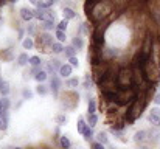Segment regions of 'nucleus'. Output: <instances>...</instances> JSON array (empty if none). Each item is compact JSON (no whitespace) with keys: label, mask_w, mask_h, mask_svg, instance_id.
Returning <instances> with one entry per match:
<instances>
[{"label":"nucleus","mask_w":160,"mask_h":149,"mask_svg":"<svg viewBox=\"0 0 160 149\" xmlns=\"http://www.w3.org/2000/svg\"><path fill=\"white\" fill-rule=\"evenodd\" d=\"M87 127H89L87 121H86L82 117H79V118H78V123H76V129H78V132H79V134H84Z\"/></svg>","instance_id":"obj_8"},{"label":"nucleus","mask_w":160,"mask_h":149,"mask_svg":"<svg viewBox=\"0 0 160 149\" xmlns=\"http://www.w3.org/2000/svg\"><path fill=\"white\" fill-rule=\"evenodd\" d=\"M2 110H3V104H2V99H0V115H2Z\"/></svg>","instance_id":"obj_44"},{"label":"nucleus","mask_w":160,"mask_h":149,"mask_svg":"<svg viewBox=\"0 0 160 149\" xmlns=\"http://www.w3.org/2000/svg\"><path fill=\"white\" fill-rule=\"evenodd\" d=\"M56 39H58V42H65V39H67V34H65V31H59V30H56Z\"/></svg>","instance_id":"obj_27"},{"label":"nucleus","mask_w":160,"mask_h":149,"mask_svg":"<svg viewBox=\"0 0 160 149\" xmlns=\"http://www.w3.org/2000/svg\"><path fill=\"white\" fill-rule=\"evenodd\" d=\"M36 93H38V95H41V97H45V95L48 93V87L42 82V84H39V86L36 87Z\"/></svg>","instance_id":"obj_20"},{"label":"nucleus","mask_w":160,"mask_h":149,"mask_svg":"<svg viewBox=\"0 0 160 149\" xmlns=\"http://www.w3.org/2000/svg\"><path fill=\"white\" fill-rule=\"evenodd\" d=\"M78 84H79V79L78 78H70V79L65 81V86L67 87H78Z\"/></svg>","instance_id":"obj_28"},{"label":"nucleus","mask_w":160,"mask_h":149,"mask_svg":"<svg viewBox=\"0 0 160 149\" xmlns=\"http://www.w3.org/2000/svg\"><path fill=\"white\" fill-rule=\"evenodd\" d=\"M50 87H52V90H53L54 95H58V92H59V89H61V79H59V76H58V75H53V76H52Z\"/></svg>","instance_id":"obj_6"},{"label":"nucleus","mask_w":160,"mask_h":149,"mask_svg":"<svg viewBox=\"0 0 160 149\" xmlns=\"http://www.w3.org/2000/svg\"><path fill=\"white\" fill-rule=\"evenodd\" d=\"M109 149H117L115 146H109Z\"/></svg>","instance_id":"obj_46"},{"label":"nucleus","mask_w":160,"mask_h":149,"mask_svg":"<svg viewBox=\"0 0 160 149\" xmlns=\"http://www.w3.org/2000/svg\"><path fill=\"white\" fill-rule=\"evenodd\" d=\"M159 138H160V132L159 131H152V132H151V140L159 142Z\"/></svg>","instance_id":"obj_36"},{"label":"nucleus","mask_w":160,"mask_h":149,"mask_svg":"<svg viewBox=\"0 0 160 149\" xmlns=\"http://www.w3.org/2000/svg\"><path fill=\"white\" fill-rule=\"evenodd\" d=\"M30 3L39 8V6H41V3H44V0H30Z\"/></svg>","instance_id":"obj_42"},{"label":"nucleus","mask_w":160,"mask_h":149,"mask_svg":"<svg viewBox=\"0 0 160 149\" xmlns=\"http://www.w3.org/2000/svg\"><path fill=\"white\" fill-rule=\"evenodd\" d=\"M73 72V67L70 64H62V67L59 68V76L61 78H68Z\"/></svg>","instance_id":"obj_5"},{"label":"nucleus","mask_w":160,"mask_h":149,"mask_svg":"<svg viewBox=\"0 0 160 149\" xmlns=\"http://www.w3.org/2000/svg\"><path fill=\"white\" fill-rule=\"evenodd\" d=\"M20 19H22V20H25V22L33 20V19H34V11H33V9H30V8H27V6L20 8Z\"/></svg>","instance_id":"obj_4"},{"label":"nucleus","mask_w":160,"mask_h":149,"mask_svg":"<svg viewBox=\"0 0 160 149\" xmlns=\"http://www.w3.org/2000/svg\"><path fill=\"white\" fill-rule=\"evenodd\" d=\"M27 64H30V56H28L27 53H20L19 57H17V65H19V67H23V65H27Z\"/></svg>","instance_id":"obj_10"},{"label":"nucleus","mask_w":160,"mask_h":149,"mask_svg":"<svg viewBox=\"0 0 160 149\" xmlns=\"http://www.w3.org/2000/svg\"><path fill=\"white\" fill-rule=\"evenodd\" d=\"M27 31H28V36H33V34H34V31H36V27H34V25H28Z\"/></svg>","instance_id":"obj_39"},{"label":"nucleus","mask_w":160,"mask_h":149,"mask_svg":"<svg viewBox=\"0 0 160 149\" xmlns=\"http://www.w3.org/2000/svg\"><path fill=\"white\" fill-rule=\"evenodd\" d=\"M62 16H64L65 20H72V19L76 17V11L72 9V8H68V6H65V8L62 9Z\"/></svg>","instance_id":"obj_7"},{"label":"nucleus","mask_w":160,"mask_h":149,"mask_svg":"<svg viewBox=\"0 0 160 149\" xmlns=\"http://www.w3.org/2000/svg\"><path fill=\"white\" fill-rule=\"evenodd\" d=\"M0 59H3L5 62H9L12 59V51L11 50H3L0 51Z\"/></svg>","instance_id":"obj_19"},{"label":"nucleus","mask_w":160,"mask_h":149,"mask_svg":"<svg viewBox=\"0 0 160 149\" xmlns=\"http://www.w3.org/2000/svg\"><path fill=\"white\" fill-rule=\"evenodd\" d=\"M22 36H23V30H19V37L17 39H22Z\"/></svg>","instance_id":"obj_43"},{"label":"nucleus","mask_w":160,"mask_h":149,"mask_svg":"<svg viewBox=\"0 0 160 149\" xmlns=\"http://www.w3.org/2000/svg\"><path fill=\"white\" fill-rule=\"evenodd\" d=\"M152 101H154V104H156V106H160V93H156V95H154V98H152Z\"/></svg>","instance_id":"obj_41"},{"label":"nucleus","mask_w":160,"mask_h":149,"mask_svg":"<svg viewBox=\"0 0 160 149\" xmlns=\"http://www.w3.org/2000/svg\"><path fill=\"white\" fill-rule=\"evenodd\" d=\"M72 45L75 47L76 50H81L84 47V39L81 37V36H76V37H73V41H72Z\"/></svg>","instance_id":"obj_15"},{"label":"nucleus","mask_w":160,"mask_h":149,"mask_svg":"<svg viewBox=\"0 0 160 149\" xmlns=\"http://www.w3.org/2000/svg\"><path fill=\"white\" fill-rule=\"evenodd\" d=\"M54 121H56L59 126H61V124H65V123H67V117H65V115H56Z\"/></svg>","instance_id":"obj_31"},{"label":"nucleus","mask_w":160,"mask_h":149,"mask_svg":"<svg viewBox=\"0 0 160 149\" xmlns=\"http://www.w3.org/2000/svg\"><path fill=\"white\" fill-rule=\"evenodd\" d=\"M41 64H42L41 56H30V65L31 67H41Z\"/></svg>","instance_id":"obj_22"},{"label":"nucleus","mask_w":160,"mask_h":149,"mask_svg":"<svg viewBox=\"0 0 160 149\" xmlns=\"http://www.w3.org/2000/svg\"><path fill=\"white\" fill-rule=\"evenodd\" d=\"M47 78H48V73H47L45 70H39V72L34 75V79H36L39 84H42L44 81H47Z\"/></svg>","instance_id":"obj_11"},{"label":"nucleus","mask_w":160,"mask_h":149,"mask_svg":"<svg viewBox=\"0 0 160 149\" xmlns=\"http://www.w3.org/2000/svg\"><path fill=\"white\" fill-rule=\"evenodd\" d=\"M82 87H84V89H89V87H90V75H86V79H84Z\"/></svg>","instance_id":"obj_38"},{"label":"nucleus","mask_w":160,"mask_h":149,"mask_svg":"<svg viewBox=\"0 0 160 149\" xmlns=\"http://www.w3.org/2000/svg\"><path fill=\"white\" fill-rule=\"evenodd\" d=\"M22 97H23V99H31L33 98V92L28 90V89H23L22 90Z\"/></svg>","instance_id":"obj_32"},{"label":"nucleus","mask_w":160,"mask_h":149,"mask_svg":"<svg viewBox=\"0 0 160 149\" xmlns=\"http://www.w3.org/2000/svg\"><path fill=\"white\" fill-rule=\"evenodd\" d=\"M41 28H42L44 31H50V30H53L54 28V20H45V22H42Z\"/></svg>","instance_id":"obj_26"},{"label":"nucleus","mask_w":160,"mask_h":149,"mask_svg":"<svg viewBox=\"0 0 160 149\" xmlns=\"http://www.w3.org/2000/svg\"><path fill=\"white\" fill-rule=\"evenodd\" d=\"M0 93L3 97H8L9 95V82L8 81H2L0 82Z\"/></svg>","instance_id":"obj_16"},{"label":"nucleus","mask_w":160,"mask_h":149,"mask_svg":"<svg viewBox=\"0 0 160 149\" xmlns=\"http://www.w3.org/2000/svg\"><path fill=\"white\" fill-rule=\"evenodd\" d=\"M93 113H97V101L90 98L87 102V115H93Z\"/></svg>","instance_id":"obj_13"},{"label":"nucleus","mask_w":160,"mask_h":149,"mask_svg":"<svg viewBox=\"0 0 160 149\" xmlns=\"http://www.w3.org/2000/svg\"><path fill=\"white\" fill-rule=\"evenodd\" d=\"M138 149H149V148H148V146H143V145H142V146H140Z\"/></svg>","instance_id":"obj_45"},{"label":"nucleus","mask_w":160,"mask_h":149,"mask_svg":"<svg viewBox=\"0 0 160 149\" xmlns=\"http://www.w3.org/2000/svg\"><path fill=\"white\" fill-rule=\"evenodd\" d=\"M132 82V75L129 70H121L120 76H118V84L123 87V89H128V86Z\"/></svg>","instance_id":"obj_3"},{"label":"nucleus","mask_w":160,"mask_h":149,"mask_svg":"<svg viewBox=\"0 0 160 149\" xmlns=\"http://www.w3.org/2000/svg\"><path fill=\"white\" fill-rule=\"evenodd\" d=\"M59 145H61V148L62 149H70L72 148V142H70V138H68L67 135H62V137L59 138Z\"/></svg>","instance_id":"obj_12"},{"label":"nucleus","mask_w":160,"mask_h":149,"mask_svg":"<svg viewBox=\"0 0 160 149\" xmlns=\"http://www.w3.org/2000/svg\"><path fill=\"white\" fill-rule=\"evenodd\" d=\"M6 127H8V121H6V120L0 115V131H5Z\"/></svg>","instance_id":"obj_35"},{"label":"nucleus","mask_w":160,"mask_h":149,"mask_svg":"<svg viewBox=\"0 0 160 149\" xmlns=\"http://www.w3.org/2000/svg\"><path fill=\"white\" fill-rule=\"evenodd\" d=\"M64 45L61 44V42H54L53 45H52V51H53L54 54H61V53H64Z\"/></svg>","instance_id":"obj_21"},{"label":"nucleus","mask_w":160,"mask_h":149,"mask_svg":"<svg viewBox=\"0 0 160 149\" xmlns=\"http://www.w3.org/2000/svg\"><path fill=\"white\" fill-rule=\"evenodd\" d=\"M53 36L50 33H41L38 36V41H36V45L38 47H48L52 50V45H53Z\"/></svg>","instance_id":"obj_2"},{"label":"nucleus","mask_w":160,"mask_h":149,"mask_svg":"<svg viewBox=\"0 0 160 149\" xmlns=\"http://www.w3.org/2000/svg\"><path fill=\"white\" fill-rule=\"evenodd\" d=\"M97 123H98V115H97V113H93V115H87V124H89L90 127H95Z\"/></svg>","instance_id":"obj_23"},{"label":"nucleus","mask_w":160,"mask_h":149,"mask_svg":"<svg viewBox=\"0 0 160 149\" xmlns=\"http://www.w3.org/2000/svg\"><path fill=\"white\" fill-rule=\"evenodd\" d=\"M68 64H70L73 68H75V67H79V61H78V57H76V56L70 57V59H68Z\"/></svg>","instance_id":"obj_33"},{"label":"nucleus","mask_w":160,"mask_h":149,"mask_svg":"<svg viewBox=\"0 0 160 149\" xmlns=\"http://www.w3.org/2000/svg\"><path fill=\"white\" fill-rule=\"evenodd\" d=\"M117 99L118 102L124 104V102H129V101H135V92L132 89H121L118 93H117Z\"/></svg>","instance_id":"obj_1"},{"label":"nucleus","mask_w":160,"mask_h":149,"mask_svg":"<svg viewBox=\"0 0 160 149\" xmlns=\"http://www.w3.org/2000/svg\"><path fill=\"white\" fill-rule=\"evenodd\" d=\"M97 142L101 143V145H107V143H109V137H107L106 132H103V131L98 132V134H97Z\"/></svg>","instance_id":"obj_17"},{"label":"nucleus","mask_w":160,"mask_h":149,"mask_svg":"<svg viewBox=\"0 0 160 149\" xmlns=\"http://www.w3.org/2000/svg\"><path fill=\"white\" fill-rule=\"evenodd\" d=\"M67 27H68V20H65V19H62V20L58 23V30H59V31H65Z\"/></svg>","instance_id":"obj_30"},{"label":"nucleus","mask_w":160,"mask_h":149,"mask_svg":"<svg viewBox=\"0 0 160 149\" xmlns=\"http://www.w3.org/2000/svg\"><path fill=\"white\" fill-rule=\"evenodd\" d=\"M48 65H50L53 70H58V72H59V68L62 67V64L59 62V59H52V61L48 62Z\"/></svg>","instance_id":"obj_29"},{"label":"nucleus","mask_w":160,"mask_h":149,"mask_svg":"<svg viewBox=\"0 0 160 149\" xmlns=\"http://www.w3.org/2000/svg\"><path fill=\"white\" fill-rule=\"evenodd\" d=\"M82 135H84V140H86V142H90V140H92V138L95 137V132H93V129H92V127L89 126V127L86 129V132H84Z\"/></svg>","instance_id":"obj_25"},{"label":"nucleus","mask_w":160,"mask_h":149,"mask_svg":"<svg viewBox=\"0 0 160 149\" xmlns=\"http://www.w3.org/2000/svg\"><path fill=\"white\" fill-rule=\"evenodd\" d=\"M149 113H152V115H157V117H160V107H152Z\"/></svg>","instance_id":"obj_40"},{"label":"nucleus","mask_w":160,"mask_h":149,"mask_svg":"<svg viewBox=\"0 0 160 149\" xmlns=\"http://www.w3.org/2000/svg\"><path fill=\"white\" fill-rule=\"evenodd\" d=\"M2 104H3V110H8V109H9V106H11L9 98H8V97H3V99H2Z\"/></svg>","instance_id":"obj_34"},{"label":"nucleus","mask_w":160,"mask_h":149,"mask_svg":"<svg viewBox=\"0 0 160 149\" xmlns=\"http://www.w3.org/2000/svg\"><path fill=\"white\" fill-rule=\"evenodd\" d=\"M90 148L92 149H106L104 145H101V143H98V142H93V143L90 145Z\"/></svg>","instance_id":"obj_37"},{"label":"nucleus","mask_w":160,"mask_h":149,"mask_svg":"<svg viewBox=\"0 0 160 149\" xmlns=\"http://www.w3.org/2000/svg\"><path fill=\"white\" fill-rule=\"evenodd\" d=\"M146 135H148L146 131H137V132L134 134V142H135V143H143V142L146 140Z\"/></svg>","instance_id":"obj_9"},{"label":"nucleus","mask_w":160,"mask_h":149,"mask_svg":"<svg viewBox=\"0 0 160 149\" xmlns=\"http://www.w3.org/2000/svg\"><path fill=\"white\" fill-rule=\"evenodd\" d=\"M148 121H149L152 126H156V127H159L160 126V117H157V115L149 113V115H148Z\"/></svg>","instance_id":"obj_24"},{"label":"nucleus","mask_w":160,"mask_h":149,"mask_svg":"<svg viewBox=\"0 0 160 149\" xmlns=\"http://www.w3.org/2000/svg\"><path fill=\"white\" fill-rule=\"evenodd\" d=\"M76 51H78V50L75 48L73 45H67V47L64 48V54H65V56H67V57L70 59V57H73V56H76Z\"/></svg>","instance_id":"obj_18"},{"label":"nucleus","mask_w":160,"mask_h":149,"mask_svg":"<svg viewBox=\"0 0 160 149\" xmlns=\"http://www.w3.org/2000/svg\"><path fill=\"white\" fill-rule=\"evenodd\" d=\"M12 149H23V148H19V146H17V148H12Z\"/></svg>","instance_id":"obj_47"},{"label":"nucleus","mask_w":160,"mask_h":149,"mask_svg":"<svg viewBox=\"0 0 160 149\" xmlns=\"http://www.w3.org/2000/svg\"><path fill=\"white\" fill-rule=\"evenodd\" d=\"M34 45H36V42H34V41H33V37H30V36H28V37H25V39L22 41V47H23L25 50H31Z\"/></svg>","instance_id":"obj_14"}]
</instances>
